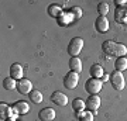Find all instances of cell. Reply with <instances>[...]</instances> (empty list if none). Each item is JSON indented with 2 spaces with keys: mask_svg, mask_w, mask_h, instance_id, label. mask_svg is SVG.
Here are the masks:
<instances>
[{
  "mask_svg": "<svg viewBox=\"0 0 127 121\" xmlns=\"http://www.w3.org/2000/svg\"><path fill=\"white\" fill-rule=\"evenodd\" d=\"M110 83L113 86V89L116 90H123L124 86H126V80H124V76H123V72H119L114 69V72L110 75Z\"/></svg>",
  "mask_w": 127,
  "mask_h": 121,
  "instance_id": "2",
  "label": "cell"
},
{
  "mask_svg": "<svg viewBox=\"0 0 127 121\" xmlns=\"http://www.w3.org/2000/svg\"><path fill=\"white\" fill-rule=\"evenodd\" d=\"M102 86H103V82L100 79H96V77H91L88 79L86 83H85V89L89 94H97L102 90Z\"/></svg>",
  "mask_w": 127,
  "mask_h": 121,
  "instance_id": "3",
  "label": "cell"
},
{
  "mask_svg": "<svg viewBox=\"0 0 127 121\" xmlns=\"http://www.w3.org/2000/svg\"><path fill=\"white\" fill-rule=\"evenodd\" d=\"M38 118L41 121H52L55 118V110H52L51 107H45L40 110L38 113Z\"/></svg>",
  "mask_w": 127,
  "mask_h": 121,
  "instance_id": "11",
  "label": "cell"
},
{
  "mask_svg": "<svg viewBox=\"0 0 127 121\" xmlns=\"http://www.w3.org/2000/svg\"><path fill=\"white\" fill-rule=\"evenodd\" d=\"M14 111L17 113V114H27L30 111V106H28L27 101H24V100H20V101H16L13 106Z\"/></svg>",
  "mask_w": 127,
  "mask_h": 121,
  "instance_id": "13",
  "label": "cell"
},
{
  "mask_svg": "<svg viewBox=\"0 0 127 121\" xmlns=\"http://www.w3.org/2000/svg\"><path fill=\"white\" fill-rule=\"evenodd\" d=\"M114 18H116V21H119V23H126L127 21V7L126 9L117 7L116 13H114Z\"/></svg>",
  "mask_w": 127,
  "mask_h": 121,
  "instance_id": "16",
  "label": "cell"
},
{
  "mask_svg": "<svg viewBox=\"0 0 127 121\" xmlns=\"http://www.w3.org/2000/svg\"><path fill=\"white\" fill-rule=\"evenodd\" d=\"M114 66H116V71H119V72L126 71L127 69V58L126 56H120V58H117L116 59Z\"/></svg>",
  "mask_w": 127,
  "mask_h": 121,
  "instance_id": "19",
  "label": "cell"
},
{
  "mask_svg": "<svg viewBox=\"0 0 127 121\" xmlns=\"http://www.w3.org/2000/svg\"><path fill=\"white\" fill-rule=\"evenodd\" d=\"M114 3H116V6L120 7V9H126V7H127V1H126V0H116Z\"/></svg>",
  "mask_w": 127,
  "mask_h": 121,
  "instance_id": "25",
  "label": "cell"
},
{
  "mask_svg": "<svg viewBox=\"0 0 127 121\" xmlns=\"http://www.w3.org/2000/svg\"><path fill=\"white\" fill-rule=\"evenodd\" d=\"M51 101L54 104H57V106H59V107H64V106H66L68 104V96L66 94H64L62 92H59V90H57V92H54V93L51 94Z\"/></svg>",
  "mask_w": 127,
  "mask_h": 121,
  "instance_id": "6",
  "label": "cell"
},
{
  "mask_svg": "<svg viewBox=\"0 0 127 121\" xmlns=\"http://www.w3.org/2000/svg\"><path fill=\"white\" fill-rule=\"evenodd\" d=\"M71 13H72V16H73L75 20H79V18L82 17V9L81 7H78V6H75V7L71 9Z\"/></svg>",
  "mask_w": 127,
  "mask_h": 121,
  "instance_id": "24",
  "label": "cell"
},
{
  "mask_svg": "<svg viewBox=\"0 0 127 121\" xmlns=\"http://www.w3.org/2000/svg\"><path fill=\"white\" fill-rule=\"evenodd\" d=\"M104 75L103 72V68H102V65H99V63H95V65H92L91 66V76L92 77H96V79H102Z\"/></svg>",
  "mask_w": 127,
  "mask_h": 121,
  "instance_id": "15",
  "label": "cell"
},
{
  "mask_svg": "<svg viewBox=\"0 0 127 121\" xmlns=\"http://www.w3.org/2000/svg\"><path fill=\"white\" fill-rule=\"evenodd\" d=\"M17 92L20 94H30L32 92V83L28 79H20L17 82Z\"/></svg>",
  "mask_w": 127,
  "mask_h": 121,
  "instance_id": "8",
  "label": "cell"
},
{
  "mask_svg": "<svg viewBox=\"0 0 127 121\" xmlns=\"http://www.w3.org/2000/svg\"><path fill=\"white\" fill-rule=\"evenodd\" d=\"M23 73H24V69H23V65L20 63H13L10 66V76L16 79V80H20L23 79Z\"/></svg>",
  "mask_w": 127,
  "mask_h": 121,
  "instance_id": "10",
  "label": "cell"
},
{
  "mask_svg": "<svg viewBox=\"0 0 127 121\" xmlns=\"http://www.w3.org/2000/svg\"><path fill=\"white\" fill-rule=\"evenodd\" d=\"M28 96H30V100H31L34 104H40L41 101H42V93H41L40 90H34L32 89V92L28 94Z\"/></svg>",
  "mask_w": 127,
  "mask_h": 121,
  "instance_id": "22",
  "label": "cell"
},
{
  "mask_svg": "<svg viewBox=\"0 0 127 121\" xmlns=\"http://www.w3.org/2000/svg\"><path fill=\"white\" fill-rule=\"evenodd\" d=\"M71 104H72V108H73L76 113L83 111V110H85V107H86V103H85L82 99H79V97H78V99H73Z\"/></svg>",
  "mask_w": 127,
  "mask_h": 121,
  "instance_id": "17",
  "label": "cell"
},
{
  "mask_svg": "<svg viewBox=\"0 0 127 121\" xmlns=\"http://www.w3.org/2000/svg\"><path fill=\"white\" fill-rule=\"evenodd\" d=\"M3 87L6 90H14V89H17V82H16V79L9 76L3 80Z\"/></svg>",
  "mask_w": 127,
  "mask_h": 121,
  "instance_id": "18",
  "label": "cell"
},
{
  "mask_svg": "<svg viewBox=\"0 0 127 121\" xmlns=\"http://www.w3.org/2000/svg\"><path fill=\"white\" fill-rule=\"evenodd\" d=\"M102 82H107V80H110V75H107V73H104L103 75V77L100 79Z\"/></svg>",
  "mask_w": 127,
  "mask_h": 121,
  "instance_id": "26",
  "label": "cell"
},
{
  "mask_svg": "<svg viewBox=\"0 0 127 121\" xmlns=\"http://www.w3.org/2000/svg\"><path fill=\"white\" fill-rule=\"evenodd\" d=\"M7 121H10V120H7Z\"/></svg>",
  "mask_w": 127,
  "mask_h": 121,
  "instance_id": "27",
  "label": "cell"
},
{
  "mask_svg": "<svg viewBox=\"0 0 127 121\" xmlns=\"http://www.w3.org/2000/svg\"><path fill=\"white\" fill-rule=\"evenodd\" d=\"M102 49H103L104 54L110 55V56H124L127 54V47L123 44H119V42H114V41L109 40L104 41L102 44Z\"/></svg>",
  "mask_w": 127,
  "mask_h": 121,
  "instance_id": "1",
  "label": "cell"
},
{
  "mask_svg": "<svg viewBox=\"0 0 127 121\" xmlns=\"http://www.w3.org/2000/svg\"><path fill=\"white\" fill-rule=\"evenodd\" d=\"M69 69L75 73H81L82 69H83V65H82V61L78 56H72L69 59Z\"/></svg>",
  "mask_w": 127,
  "mask_h": 121,
  "instance_id": "12",
  "label": "cell"
},
{
  "mask_svg": "<svg viewBox=\"0 0 127 121\" xmlns=\"http://www.w3.org/2000/svg\"><path fill=\"white\" fill-rule=\"evenodd\" d=\"M109 20L106 17H103V16H99V17L96 18L95 21V28L96 31L100 32V34H106V32L109 31Z\"/></svg>",
  "mask_w": 127,
  "mask_h": 121,
  "instance_id": "7",
  "label": "cell"
},
{
  "mask_svg": "<svg viewBox=\"0 0 127 121\" xmlns=\"http://www.w3.org/2000/svg\"><path fill=\"white\" fill-rule=\"evenodd\" d=\"M61 13H62V9H61L59 4H51L50 7H48V14H50L51 17L58 18L59 16H61Z\"/></svg>",
  "mask_w": 127,
  "mask_h": 121,
  "instance_id": "20",
  "label": "cell"
},
{
  "mask_svg": "<svg viewBox=\"0 0 127 121\" xmlns=\"http://www.w3.org/2000/svg\"><path fill=\"white\" fill-rule=\"evenodd\" d=\"M97 13L100 16H103V17H106V14L109 13V4L104 3V1H100L99 4H97Z\"/></svg>",
  "mask_w": 127,
  "mask_h": 121,
  "instance_id": "23",
  "label": "cell"
},
{
  "mask_svg": "<svg viewBox=\"0 0 127 121\" xmlns=\"http://www.w3.org/2000/svg\"><path fill=\"white\" fill-rule=\"evenodd\" d=\"M82 48H83V40L79 38V37H75V38L71 40V42L68 45V54L71 56H78L81 54Z\"/></svg>",
  "mask_w": 127,
  "mask_h": 121,
  "instance_id": "4",
  "label": "cell"
},
{
  "mask_svg": "<svg viewBox=\"0 0 127 121\" xmlns=\"http://www.w3.org/2000/svg\"><path fill=\"white\" fill-rule=\"evenodd\" d=\"M85 103H86V108L89 111H96L100 107V97L97 94H91Z\"/></svg>",
  "mask_w": 127,
  "mask_h": 121,
  "instance_id": "9",
  "label": "cell"
},
{
  "mask_svg": "<svg viewBox=\"0 0 127 121\" xmlns=\"http://www.w3.org/2000/svg\"><path fill=\"white\" fill-rule=\"evenodd\" d=\"M76 117H78V120L79 121H93V113L92 111H79V113H76Z\"/></svg>",
  "mask_w": 127,
  "mask_h": 121,
  "instance_id": "21",
  "label": "cell"
},
{
  "mask_svg": "<svg viewBox=\"0 0 127 121\" xmlns=\"http://www.w3.org/2000/svg\"><path fill=\"white\" fill-rule=\"evenodd\" d=\"M78 82H79V73H75V72L69 71L66 73V76L64 77V86L69 90H73L78 86Z\"/></svg>",
  "mask_w": 127,
  "mask_h": 121,
  "instance_id": "5",
  "label": "cell"
},
{
  "mask_svg": "<svg viewBox=\"0 0 127 121\" xmlns=\"http://www.w3.org/2000/svg\"><path fill=\"white\" fill-rule=\"evenodd\" d=\"M72 20H75V18H73V16H72L71 11H62L61 16L58 17V24L62 25V27H65V25H68Z\"/></svg>",
  "mask_w": 127,
  "mask_h": 121,
  "instance_id": "14",
  "label": "cell"
}]
</instances>
